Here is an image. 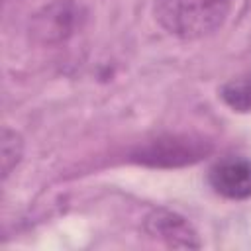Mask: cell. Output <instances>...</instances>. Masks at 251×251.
I'll return each mask as SVG.
<instances>
[{"mask_svg":"<svg viewBox=\"0 0 251 251\" xmlns=\"http://www.w3.org/2000/svg\"><path fill=\"white\" fill-rule=\"evenodd\" d=\"M233 0H155L157 22L180 39H200L218 31Z\"/></svg>","mask_w":251,"mask_h":251,"instance_id":"1","label":"cell"},{"mask_svg":"<svg viewBox=\"0 0 251 251\" xmlns=\"http://www.w3.org/2000/svg\"><path fill=\"white\" fill-rule=\"evenodd\" d=\"M210 143L188 135L157 137L133 153V159L151 167H180L200 161L210 153Z\"/></svg>","mask_w":251,"mask_h":251,"instance_id":"2","label":"cell"},{"mask_svg":"<svg viewBox=\"0 0 251 251\" xmlns=\"http://www.w3.org/2000/svg\"><path fill=\"white\" fill-rule=\"evenodd\" d=\"M208 180L210 186L224 198L229 200L251 198V159L226 157L210 169Z\"/></svg>","mask_w":251,"mask_h":251,"instance_id":"3","label":"cell"},{"mask_svg":"<svg viewBox=\"0 0 251 251\" xmlns=\"http://www.w3.org/2000/svg\"><path fill=\"white\" fill-rule=\"evenodd\" d=\"M145 231L167 243L169 247H200L192 226L178 214L169 210H155L145 218Z\"/></svg>","mask_w":251,"mask_h":251,"instance_id":"4","label":"cell"},{"mask_svg":"<svg viewBox=\"0 0 251 251\" xmlns=\"http://www.w3.org/2000/svg\"><path fill=\"white\" fill-rule=\"evenodd\" d=\"M75 12L69 2H55L49 8L43 10V14H37L35 18V33H41L45 41L61 39L73 29Z\"/></svg>","mask_w":251,"mask_h":251,"instance_id":"5","label":"cell"},{"mask_svg":"<svg viewBox=\"0 0 251 251\" xmlns=\"http://www.w3.org/2000/svg\"><path fill=\"white\" fill-rule=\"evenodd\" d=\"M220 96L233 112H251V73L227 80L222 86Z\"/></svg>","mask_w":251,"mask_h":251,"instance_id":"6","label":"cell"},{"mask_svg":"<svg viewBox=\"0 0 251 251\" xmlns=\"http://www.w3.org/2000/svg\"><path fill=\"white\" fill-rule=\"evenodd\" d=\"M22 151H24V141H22L20 133L4 127L2 129V176L4 178L20 163Z\"/></svg>","mask_w":251,"mask_h":251,"instance_id":"7","label":"cell"}]
</instances>
